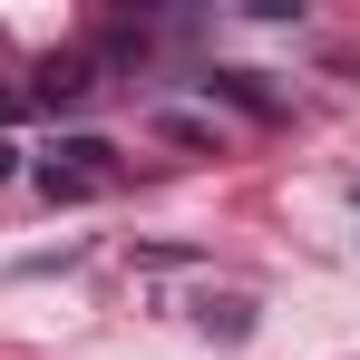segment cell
Returning <instances> with one entry per match:
<instances>
[{
  "instance_id": "1",
  "label": "cell",
  "mask_w": 360,
  "mask_h": 360,
  "mask_svg": "<svg viewBox=\"0 0 360 360\" xmlns=\"http://www.w3.org/2000/svg\"><path fill=\"white\" fill-rule=\"evenodd\" d=\"M30 176H39L49 205H98V195H117V146L108 136H59Z\"/></svg>"
},
{
  "instance_id": "2",
  "label": "cell",
  "mask_w": 360,
  "mask_h": 360,
  "mask_svg": "<svg viewBox=\"0 0 360 360\" xmlns=\"http://www.w3.org/2000/svg\"><path fill=\"white\" fill-rule=\"evenodd\" d=\"M88 88H98V78H88V59H49V68H39V98H49V108H78Z\"/></svg>"
},
{
  "instance_id": "3",
  "label": "cell",
  "mask_w": 360,
  "mask_h": 360,
  "mask_svg": "<svg viewBox=\"0 0 360 360\" xmlns=\"http://www.w3.org/2000/svg\"><path fill=\"white\" fill-rule=\"evenodd\" d=\"M195 321L224 331V341H243V331H253V302H243V292H205V302H195Z\"/></svg>"
},
{
  "instance_id": "4",
  "label": "cell",
  "mask_w": 360,
  "mask_h": 360,
  "mask_svg": "<svg viewBox=\"0 0 360 360\" xmlns=\"http://www.w3.org/2000/svg\"><path fill=\"white\" fill-rule=\"evenodd\" d=\"M205 88H214V98H234L243 117H273V88H263V78H243V68H224V78H205Z\"/></svg>"
},
{
  "instance_id": "5",
  "label": "cell",
  "mask_w": 360,
  "mask_h": 360,
  "mask_svg": "<svg viewBox=\"0 0 360 360\" xmlns=\"http://www.w3.org/2000/svg\"><path fill=\"white\" fill-rule=\"evenodd\" d=\"M156 136H176V146H214V127L185 117V108H166V117H156Z\"/></svg>"
},
{
  "instance_id": "6",
  "label": "cell",
  "mask_w": 360,
  "mask_h": 360,
  "mask_svg": "<svg viewBox=\"0 0 360 360\" xmlns=\"http://www.w3.org/2000/svg\"><path fill=\"white\" fill-rule=\"evenodd\" d=\"M10 176H20V146H10V136H0V185H10Z\"/></svg>"
}]
</instances>
